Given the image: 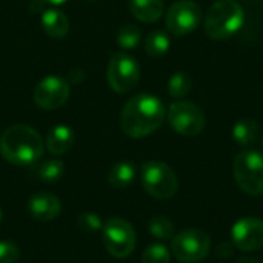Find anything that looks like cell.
<instances>
[{
  "label": "cell",
  "mask_w": 263,
  "mask_h": 263,
  "mask_svg": "<svg viewBox=\"0 0 263 263\" xmlns=\"http://www.w3.org/2000/svg\"><path fill=\"white\" fill-rule=\"evenodd\" d=\"M171 45L170 35L163 31H153L145 40V51L151 57H162L168 52Z\"/></svg>",
  "instance_id": "d6986e66"
},
{
  "label": "cell",
  "mask_w": 263,
  "mask_h": 263,
  "mask_svg": "<svg viewBox=\"0 0 263 263\" xmlns=\"http://www.w3.org/2000/svg\"><path fill=\"white\" fill-rule=\"evenodd\" d=\"M237 263H257L256 259H242V260H239Z\"/></svg>",
  "instance_id": "83f0119b"
},
{
  "label": "cell",
  "mask_w": 263,
  "mask_h": 263,
  "mask_svg": "<svg viewBox=\"0 0 263 263\" xmlns=\"http://www.w3.org/2000/svg\"><path fill=\"white\" fill-rule=\"evenodd\" d=\"M245 11L239 2L217 0L205 14L203 29L211 40H228L242 29Z\"/></svg>",
  "instance_id": "3957f363"
},
{
  "label": "cell",
  "mask_w": 263,
  "mask_h": 263,
  "mask_svg": "<svg viewBox=\"0 0 263 263\" xmlns=\"http://www.w3.org/2000/svg\"><path fill=\"white\" fill-rule=\"evenodd\" d=\"M262 263H263V262H262Z\"/></svg>",
  "instance_id": "4dcf8cb0"
},
{
  "label": "cell",
  "mask_w": 263,
  "mask_h": 263,
  "mask_svg": "<svg viewBox=\"0 0 263 263\" xmlns=\"http://www.w3.org/2000/svg\"><path fill=\"white\" fill-rule=\"evenodd\" d=\"M166 117H168L170 126L176 133L185 137L199 136L205 129V125H206V117L202 108L186 100L174 102L170 106Z\"/></svg>",
  "instance_id": "ba28073f"
},
{
  "label": "cell",
  "mask_w": 263,
  "mask_h": 263,
  "mask_svg": "<svg viewBox=\"0 0 263 263\" xmlns=\"http://www.w3.org/2000/svg\"><path fill=\"white\" fill-rule=\"evenodd\" d=\"M234 179L239 188L248 196L263 194V154L256 149L239 153L233 165Z\"/></svg>",
  "instance_id": "277c9868"
},
{
  "label": "cell",
  "mask_w": 263,
  "mask_h": 263,
  "mask_svg": "<svg viewBox=\"0 0 263 263\" xmlns=\"http://www.w3.org/2000/svg\"><path fill=\"white\" fill-rule=\"evenodd\" d=\"M69 97V85L57 76L45 77L34 89V102L42 109H57L66 103Z\"/></svg>",
  "instance_id": "8fae6325"
},
{
  "label": "cell",
  "mask_w": 263,
  "mask_h": 263,
  "mask_svg": "<svg viewBox=\"0 0 263 263\" xmlns=\"http://www.w3.org/2000/svg\"><path fill=\"white\" fill-rule=\"evenodd\" d=\"M202 8L193 0H179L166 11L165 23L168 31L176 37H183L196 31L202 22Z\"/></svg>",
  "instance_id": "9c48e42d"
},
{
  "label": "cell",
  "mask_w": 263,
  "mask_h": 263,
  "mask_svg": "<svg viewBox=\"0 0 263 263\" xmlns=\"http://www.w3.org/2000/svg\"><path fill=\"white\" fill-rule=\"evenodd\" d=\"M166 117L160 99L149 94H139L129 99L120 114V128L131 139H143L157 131Z\"/></svg>",
  "instance_id": "6da1fadb"
},
{
  "label": "cell",
  "mask_w": 263,
  "mask_h": 263,
  "mask_svg": "<svg viewBox=\"0 0 263 263\" xmlns=\"http://www.w3.org/2000/svg\"><path fill=\"white\" fill-rule=\"evenodd\" d=\"M142 39V32L136 25H125L120 28L119 34H117V45L122 49H134L137 48V45L140 43Z\"/></svg>",
  "instance_id": "603a6c76"
},
{
  "label": "cell",
  "mask_w": 263,
  "mask_h": 263,
  "mask_svg": "<svg viewBox=\"0 0 263 263\" xmlns=\"http://www.w3.org/2000/svg\"><path fill=\"white\" fill-rule=\"evenodd\" d=\"M42 26L45 32L52 39H63L68 34V17L59 9H45L42 12Z\"/></svg>",
  "instance_id": "2e32d148"
},
{
  "label": "cell",
  "mask_w": 263,
  "mask_h": 263,
  "mask_svg": "<svg viewBox=\"0 0 263 263\" xmlns=\"http://www.w3.org/2000/svg\"><path fill=\"white\" fill-rule=\"evenodd\" d=\"M77 225L85 233H97L103 228L100 217L94 213H82L77 219Z\"/></svg>",
  "instance_id": "d4e9b609"
},
{
  "label": "cell",
  "mask_w": 263,
  "mask_h": 263,
  "mask_svg": "<svg viewBox=\"0 0 263 263\" xmlns=\"http://www.w3.org/2000/svg\"><path fill=\"white\" fill-rule=\"evenodd\" d=\"M65 171L63 162L57 160V159H51L43 162L39 168H37V176L40 177V180L46 182V183H55L62 179Z\"/></svg>",
  "instance_id": "7402d4cb"
},
{
  "label": "cell",
  "mask_w": 263,
  "mask_h": 263,
  "mask_svg": "<svg viewBox=\"0 0 263 263\" xmlns=\"http://www.w3.org/2000/svg\"><path fill=\"white\" fill-rule=\"evenodd\" d=\"M45 143L40 134L26 125H12L0 137V154L17 166L34 165L43 154Z\"/></svg>",
  "instance_id": "7a4b0ae2"
},
{
  "label": "cell",
  "mask_w": 263,
  "mask_h": 263,
  "mask_svg": "<svg viewBox=\"0 0 263 263\" xmlns=\"http://www.w3.org/2000/svg\"><path fill=\"white\" fill-rule=\"evenodd\" d=\"M136 165L133 162H128V160H122V162H117L111 170H109V174H108V182L112 188L116 190H123L126 186H129L134 179H136Z\"/></svg>",
  "instance_id": "e0dca14e"
},
{
  "label": "cell",
  "mask_w": 263,
  "mask_h": 263,
  "mask_svg": "<svg viewBox=\"0 0 263 263\" xmlns=\"http://www.w3.org/2000/svg\"><path fill=\"white\" fill-rule=\"evenodd\" d=\"M140 179L145 191L159 200L171 199L179 188L177 176L171 166L157 160H151L142 165Z\"/></svg>",
  "instance_id": "5b68a950"
},
{
  "label": "cell",
  "mask_w": 263,
  "mask_h": 263,
  "mask_svg": "<svg viewBox=\"0 0 263 263\" xmlns=\"http://www.w3.org/2000/svg\"><path fill=\"white\" fill-rule=\"evenodd\" d=\"M102 239L106 251L116 259H126L131 256L137 242L133 225L120 217H114L105 222L102 228Z\"/></svg>",
  "instance_id": "52a82bcc"
},
{
  "label": "cell",
  "mask_w": 263,
  "mask_h": 263,
  "mask_svg": "<svg viewBox=\"0 0 263 263\" xmlns=\"http://www.w3.org/2000/svg\"><path fill=\"white\" fill-rule=\"evenodd\" d=\"M148 231L159 240H171L174 237V223L165 216H154L148 223Z\"/></svg>",
  "instance_id": "44dd1931"
},
{
  "label": "cell",
  "mask_w": 263,
  "mask_h": 263,
  "mask_svg": "<svg viewBox=\"0 0 263 263\" xmlns=\"http://www.w3.org/2000/svg\"><path fill=\"white\" fill-rule=\"evenodd\" d=\"M193 88V80L188 72L179 71L173 74L168 80V92L174 99H183L191 92Z\"/></svg>",
  "instance_id": "ffe728a7"
},
{
  "label": "cell",
  "mask_w": 263,
  "mask_h": 263,
  "mask_svg": "<svg viewBox=\"0 0 263 263\" xmlns=\"http://www.w3.org/2000/svg\"><path fill=\"white\" fill-rule=\"evenodd\" d=\"M231 240L240 251H257L263 248V220L257 217H243L231 230Z\"/></svg>",
  "instance_id": "7c38bea8"
},
{
  "label": "cell",
  "mask_w": 263,
  "mask_h": 263,
  "mask_svg": "<svg viewBox=\"0 0 263 263\" xmlns=\"http://www.w3.org/2000/svg\"><path fill=\"white\" fill-rule=\"evenodd\" d=\"M89 2H92V0H89Z\"/></svg>",
  "instance_id": "f546056e"
},
{
  "label": "cell",
  "mask_w": 263,
  "mask_h": 263,
  "mask_svg": "<svg viewBox=\"0 0 263 263\" xmlns=\"http://www.w3.org/2000/svg\"><path fill=\"white\" fill-rule=\"evenodd\" d=\"M45 2L52 3V5H63V3H65V2H68V0H45Z\"/></svg>",
  "instance_id": "4316f807"
},
{
  "label": "cell",
  "mask_w": 263,
  "mask_h": 263,
  "mask_svg": "<svg viewBox=\"0 0 263 263\" xmlns=\"http://www.w3.org/2000/svg\"><path fill=\"white\" fill-rule=\"evenodd\" d=\"M20 257V250L14 242H0V263H17Z\"/></svg>",
  "instance_id": "484cf974"
},
{
  "label": "cell",
  "mask_w": 263,
  "mask_h": 263,
  "mask_svg": "<svg viewBox=\"0 0 263 263\" xmlns=\"http://www.w3.org/2000/svg\"><path fill=\"white\" fill-rule=\"evenodd\" d=\"M28 211L37 222H51L59 217L62 202L51 193H37L28 202Z\"/></svg>",
  "instance_id": "4fadbf2b"
},
{
  "label": "cell",
  "mask_w": 263,
  "mask_h": 263,
  "mask_svg": "<svg viewBox=\"0 0 263 263\" xmlns=\"http://www.w3.org/2000/svg\"><path fill=\"white\" fill-rule=\"evenodd\" d=\"M76 140V134L74 131L66 126V125H57L54 126L45 140V145L48 148V151L54 156H62L65 153H68Z\"/></svg>",
  "instance_id": "5bb4252c"
},
{
  "label": "cell",
  "mask_w": 263,
  "mask_h": 263,
  "mask_svg": "<svg viewBox=\"0 0 263 263\" xmlns=\"http://www.w3.org/2000/svg\"><path fill=\"white\" fill-rule=\"evenodd\" d=\"M2 219H3V211H2V208H0V222H2Z\"/></svg>",
  "instance_id": "f1b7e54d"
},
{
  "label": "cell",
  "mask_w": 263,
  "mask_h": 263,
  "mask_svg": "<svg viewBox=\"0 0 263 263\" xmlns=\"http://www.w3.org/2000/svg\"><path fill=\"white\" fill-rule=\"evenodd\" d=\"M140 77V66L137 60L125 52H117L111 57L106 79L116 92H129L139 82Z\"/></svg>",
  "instance_id": "30bf717a"
},
{
  "label": "cell",
  "mask_w": 263,
  "mask_h": 263,
  "mask_svg": "<svg viewBox=\"0 0 263 263\" xmlns=\"http://www.w3.org/2000/svg\"><path fill=\"white\" fill-rule=\"evenodd\" d=\"M233 139L239 146L248 148L259 139V125L253 119H240L233 128Z\"/></svg>",
  "instance_id": "ac0fdd59"
},
{
  "label": "cell",
  "mask_w": 263,
  "mask_h": 263,
  "mask_svg": "<svg viewBox=\"0 0 263 263\" xmlns=\"http://www.w3.org/2000/svg\"><path fill=\"white\" fill-rule=\"evenodd\" d=\"M129 11L137 20L154 23L163 15L165 3L163 0H129Z\"/></svg>",
  "instance_id": "9a60e30c"
},
{
  "label": "cell",
  "mask_w": 263,
  "mask_h": 263,
  "mask_svg": "<svg viewBox=\"0 0 263 263\" xmlns=\"http://www.w3.org/2000/svg\"><path fill=\"white\" fill-rule=\"evenodd\" d=\"M211 251L210 236L197 228L183 230L171 239V253L180 263H200Z\"/></svg>",
  "instance_id": "8992f818"
},
{
  "label": "cell",
  "mask_w": 263,
  "mask_h": 263,
  "mask_svg": "<svg viewBox=\"0 0 263 263\" xmlns=\"http://www.w3.org/2000/svg\"><path fill=\"white\" fill-rule=\"evenodd\" d=\"M171 254L168 248L162 243L149 245L143 254H142V263H170Z\"/></svg>",
  "instance_id": "cb8c5ba5"
}]
</instances>
